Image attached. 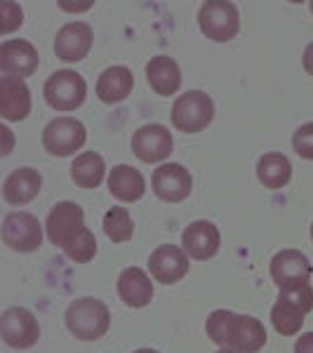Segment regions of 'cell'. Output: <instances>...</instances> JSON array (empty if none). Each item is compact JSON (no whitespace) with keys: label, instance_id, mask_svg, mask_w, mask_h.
Listing matches in <instances>:
<instances>
[{"label":"cell","instance_id":"1","mask_svg":"<svg viewBox=\"0 0 313 353\" xmlns=\"http://www.w3.org/2000/svg\"><path fill=\"white\" fill-rule=\"evenodd\" d=\"M64 318H66L68 332L81 341L101 339L111 327L109 306L94 297H81V299L71 301Z\"/></svg>","mask_w":313,"mask_h":353},{"label":"cell","instance_id":"2","mask_svg":"<svg viewBox=\"0 0 313 353\" xmlns=\"http://www.w3.org/2000/svg\"><path fill=\"white\" fill-rule=\"evenodd\" d=\"M214 118V101L203 90H189L177 97L172 106V125L186 134H196L208 130Z\"/></svg>","mask_w":313,"mask_h":353},{"label":"cell","instance_id":"3","mask_svg":"<svg viewBox=\"0 0 313 353\" xmlns=\"http://www.w3.org/2000/svg\"><path fill=\"white\" fill-rule=\"evenodd\" d=\"M198 26L210 41L229 43L238 36L241 28V14L233 3L226 0H208L198 10Z\"/></svg>","mask_w":313,"mask_h":353},{"label":"cell","instance_id":"4","mask_svg":"<svg viewBox=\"0 0 313 353\" xmlns=\"http://www.w3.org/2000/svg\"><path fill=\"white\" fill-rule=\"evenodd\" d=\"M88 139V130L85 125L73 116H59L50 121L43 130V146L50 156L66 158L73 156L78 149L85 146Z\"/></svg>","mask_w":313,"mask_h":353},{"label":"cell","instance_id":"5","mask_svg":"<svg viewBox=\"0 0 313 353\" xmlns=\"http://www.w3.org/2000/svg\"><path fill=\"white\" fill-rule=\"evenodd\" d=\"M43 94H45V101H48L54 111H76L85 101L88 85H85L81 73L71 71V68H61V71L52 73V76L45 81Z\"/></svg>","mask_w":313,"mask_h":353},{"label":"cell","instance_id":"6","mask_svg":"<svg viewBox=\"0 0 313 353\" xmlns=\"http://www.w3.org/2000/svg\"><path fill=\"white\" fill-rule=\"evenodd\" d=\"M0 337L12 349H31L36 341L41 339V325H38L36 316L31 311L12 306V309L3 311L0 316Z\"/></svg>","mask_w":313,"mask_h":353},{"label":"cell","instance_id":"7","mask_svg":"<svg viewBox=\"0 0 313 353\" xmlns=\"http://www.w3.org/2000/svg\"><path fill=\"white\" fill-rule=\"evenodd\" d=\"M3 243L14 252H33L43 245V224L31 212H10L3 219Z\"/></svg>","mask_w":313,"mask_h":353},{"label":"cell","instance_id":"8","mask_svg":"<svg viewBox=\"0 0 313 353\" xmlns=\"http://www.w3.org/2000/svg\"><path fill=\"white\" fill-rule=\"evenodd\" d=\"M85 229V212L78 203L64 201L57 203L48 214L45 221V233L57 248H64L66 243H71Z\"/></svg>","mask_w":313,"mask_h":353},{"label":"cell","instance_id":"9","mask_svg":"<svg viewBox=\"0 0 313 353\" xmlns=\"http://www.w3.org/2000/svg\"><path fill=\"white\" fill-rule=\"evenodd\" d=\"M132 153L144 163H161L174 151V139L165 125H141L132 134Z\"/></svg>","mask_w":313,"mask_h":353},{"label":"cell","instance_id":"10","mask_svg":"<svg viewBox=\"0 0 313 353\" xmlns=\"http://www.w3.org/2000/svg\"><path fill=\"white\" fill-rule=\"evenodd\" d=\"M311 271L313 269L309 257L299 250H281L271 259V278L278 290H292L304 285V283H309Z\"/></svg>","mask_w":313,"mask_h":353},{"label":"cell","instance_id":"11","mask_svg":"<svg viewBox=\"0 0 313 353\" xmlns=\"http://www.w3.org/2000/svg\"><path fill=\"white\" fill-rule=\"evenodd\" d=\"M153 193L165 203H181L191 196L193 176L184 165L179 163H163L153 172Z\"/></svg>","mask_w":313,"mask_h":353},{"label":"cell","instance_id":"12","mask_svg":"<svg viewBox=\"0 0 313 353\" xmlns=\"http://www.w3.org/2000/svg\"><path fill=\"white\" fill-rule=\"evenodd\" d=\"M191 257L184 252L179 245H161L151 252L149 257V271L153 281L163 283V285H174L191 269Z\"/></svg>","mask_w":313,"mask_h":353},{"label":"cell","instance_id":"13","mask_svg":"<svg viewBox=\"0 0 313 353\" xmlns=\"http://www.w3.org/2000/svg\"><path fill=\"white\" fill-rule=\"evenodd\" d=\"M38 64H41L38 50L28 41L12 38V41L0 43V71H3V76H17L24 81L38 71Z\"/></svg>","mask_w":313,"mask_h":353},{"label":"cell","instance_id":"14","mask_svg":"<svg viewBox=\"0 0 313 353\" xmlns=\"http://www.w3.org/2000/svg\"><path fill=\"white\" fill-rule=\"evenodd\" d=\"M94 36L92 28L85 21H71V24L61 26L59 33L54 38V54L59 57L61 61H68V64H76V61L85 59L92 50Z\"/></svg>","mask_w":313,"mask_h":353},{"label":"cell","instance_id":"15","mask_svg":"<svg viewBox=\"0 0 313 353\" xmlns=\"http://www.w3.org/2000/svg\"><path fill=\"white\" fill-rule=\"evenodd\" d=\"M219 245H221V236L212 221L198 219L186 226L184 233H181V248H184V252L191 259L203 261L214 257L219 252Z\"/></svg>","mask_w":313,"mask_h":353},{"label":"cell","instance_id":"16","mask_svg":"<svg viewBox=\"0 0 313 353\" xmlns=\"http://www.w3.org/2000/svg\"><path fill=\"white\" fill-rule=\"evenodd\" d=\"M31 113V90L17 76H0V116L19 123Z\"/></svg>","mask_w":313,"mask_h":353},{"label":"cell","instance_id":"17","mask_svg":"<svg viewBox=\"0 0 313 353\" xmlns=\"http://www.w3.org/2000/svg\"><path fill=\"white\" fill-rule=\"evenodd\" d=\"M118 297L130 309H144L153 299V281L139 266H128L118 276Z\"/></svg>","mask_w":313,"mask_h":353},{"label":"cell","instance_id":"18","mask_svg":"<svg viewBox=\"0 0 313 353\" xmlns=\"http://www.w3.org/2000/svg\"><path fill=\"white\" fill-rule=\"evenodd\" d=\"M43 176L33 168H19L8 174L3 184V198L10 205H26L41 193Z\"/></svg>","mask_w":313,"mask_h":353},{"label":"cell","instance_id":"19","mask_svg":"<svg viewBox=\"0 0 313 353\" xmlns=\"http://www.w3.org/2000/svg\"><path fill=\"white\" fill-rule=\"evenodd\" d=\"M146 81L151 90L161 97H172L181 88V71L172 57L158 54L146 64Z\"/></svg>","mask_w":313,"mask_h":353},{"label":"cell","instance_id":"20","mask_svg":"<svg viewBox=\"0 0 313 353\" xmlns=\"http://www.w3.org/2000/svg\"><path fill=\"white\" fill-rule=\"evenodd\" d=\"M134 88V76L128 66H109L97 81V97L104 104H121Z\"/></svg>","mask_w":313,"mask_h":353},{"label":"cell","instance_id":"21","mask_svg":"<svg viewBox=\"0 0 313 353\" xmlns=\"http://www.w3.org/2000/svg\"><path fill=\"white\" fill-rule=\"evenodd\" d=\"M109 193L121 203H134L146 193V181L137 168L116 165L109 172Z\"/></svg>","mask_w":313,"mask_h":353},{"label":"cell","instance_id":"22","mask_svg":"<svg viewBox=\"0 0 313 353\" xmlns=\"http://www.w3.org/2000/svg\"><path fill=\"white\" fill-rule=\"evenodd\" d=\"M264 344H266V330L261 325L259 318L238 316L236 325H233L229 349H236L241 353H257L264 349Z\"/></svg>","mask_w":313,"mask_h":353},{"label":"cell","instance_id":"23","mask_svg":"<svg viewBox=\"0 0 313 353\" xmlns=\"http://www.w3.org/2000/svg\"><path fill=\"white\" fill-rule=\"evenodd\" d=\"M257 179L271 191L283 189L292 179V163L287 161V156L278 151L264 153L257 163Z\"/></svg>","mask_w":313,"mask_h":353},{"label":"cell","instance_id":"24","mask_svg":"<svg viewBox=\"0 0 313 353\" xmlns=\"http://www.w3.org/2000/svg\"><path fill=\"white\" fill-rule=\"evenodd\" d=\"M106 165L104 158L94 151H85L73 161L71 165V179L76 181V186L81 189H97L104 181Z\"/></svg>","mask_w":313,"mask_h":353},{"label":"cell","instance_id":"25","mask_svg":"<svg viewBox=\"0 0 313 353\" xmlns=\"http://www.w3.org/2000/svg\"><path fill=\"white\" fill-rule=\"evenodd\" d=\"M304 316L306 313L301 311L297 304L287 301L285 297H278V301L271 309V323H273V327H276V332H281L283 337L299 334L301 327H304Z\"/></svg>","mask_w":313,"mask_h":353},{"label":"cell","instance_id":"26","mask_svg":"<svg viewBox=\"0 0 313 353\" xmlns=\"http://www.w3.org/2000/svg\"><path fill=\"white\" fill-rule=\"evenodd\" d=\"M238 313L226 311V309H217L210 313L208 323H205V332L208 337L219 344L221 349H229L231 346V334H233V325H236Z\"/></svg>","mask_w":313,"mask_h":353},{"label":"cell","instance_id":"27","mask_svg":"<svg viewBox=\"0 0 313 353\" xmlns=\"http://www.w3.org/2000/svg\"><path fill=\"white\" fill-rule=\"evenodd\" d=\"M104 233L113 243H128L134 233V221L130 212L121 205H113L104 217Z\"/></svg>","mask_w":313,"mask_h":353},{"label":"cell","instance_id":"28","mask_svg":"<svg viewBox=\"0 0 313 353\" xmlns=\"http://www.w3.org/2000/svg\"><path fill=\"white\" fill-rule=\"evenodd\" d=\"M61 250H64L66 257L71 261H76V264H88L97 254V238H94V233L85 226V229L78 233L71 243H66Z\"/></svg>","mask_w":313,"mask_h":353},{"label":"cell","instance_id":"29","mask_svg":"<svg viewBox=\"0 0 313 353\" xmlns=\"http://www.w3.org/2000/svg\"><path fill=\"white\" fill-rule=\"evenodd\" d=\"M292 149L304 161H313V123H304L292 134Z\"/></svg>","mask_w":313,"mask_h":353},{"label":"cell","instance_id":"30","mask_svg":"<svg viewBox=\"0 0 313 353\" xmlns=\"http://www.w3.org/2000/svg\"><path fill=\"white\" fill-rule=\"evenodd\" d=\"M21 21H24V12H21L19 5L5 0V3L0 5V33L17 31V28L21 26Z\"/></svg>","mask_w":313,"mask_h":353},{"label":"cell","instance_id":"31","mask_svg":"<svg viewBox=\"0 0 313 353\" xmlns=\"http://www.w3.org/2000/svg\"><path fill=\"white\" fill-rule=\"evenodd\" d=\"M281 297L297 304L304 313H309L313 309V288L309 283H304V285H299V288H292V290H281Z\"/></svg>","mask_w":313,"mask_h":353},{"label":"cell","instance_id":"32","mask_svg":"<svg viewBox=\"0 0 313 353\" xmlns=\"http://www.w3.org/2000/svg\"><path fill=\"white\" fill-rule=\"evenodd\" d=\"M294 353H313V332H304L294 344Z\"/></svg>","mask_w":313,"mask_h":353},{"label":"cell","instance_id":"33","mask_svg":"<svg viewBox=\"0 0 313 353\" xmlns=\"http://www.w3.org/2000/svg\"><path fill=\"white\" fill-rule=\"evenodd\" d=\"M0 132H3V137H5V144H3V151H0V156H10L12 149H14V137H12V132H10L8 125H0Z\"/></svg>","mask_w":313,"mask_h":353},{"label":"cell","instance_id":"34","mask_svg":"<svg viewBox=\"0 0 313 353\" xmlns=\"http://www.w3.org/2000/svg\"><path fill=\"white\" fill-rule=\"evenodd\" d=\"M304 68H306L309 76H313V43L306 48V52H304Z\"/></svg>","mask_w":313,"mask_h":353},{"label":"cell","instance_id":"35","mask_svg":"<svg viewBox=\"0 0 313 353\" xmlns=\"http://www.w3.org/2000/svg\"><path fill=\"white\" fill-rule=\"evenodd\" d=\"M61 8H64V10H76V12H78V10H88V8H92V5H90V3H83V5H68V3H64Z\"/></svg>","mask_w":313,"mask_h":353},{"label":"cell","instance_id":"36","mask_svg":"<svg viewBox=\"0 0 313 353\" xmlns=\"http://www.w3.org/2000/svg\"><path fill=\"white\" fill-rule=\"evenodd\" d=\"M134 353H161V351H156V349H139V351H134Z\"/></svg>","mask_w":313,"mask_h":353},{"label":"cell","instance_id":"37","mask_svg":"<svg viewBox=\"0 0 313 353\" xmlns=\"http://www.w3.org/2000/svg\"><path fill=\"white\" fill-rule=\"evenodd\" d=\"M217 353H241V351H236V349H219Z\"/></svg>","mask_w":313,"mask_h":353},{"label":"cell","instance_id":"38","mask_svg":"<svg viewBox=\"0 0 313 353\" xmlns=\"http://www.w3.org/2000/svg\"><path fill=\"white\" fill-rule=\"evenodd\" d=\"M311 241H313V224H311Z\"/></svg>","mask_w":313,"mask_h":353},{"label":"cell","instance_id":"39","mask_svg":"<svg viewBox=\"0 0 313 353\" xmlns=\"http://www.w3.org/2000/svg\"><path fill=\"white\" fill-rule=\"evenodd\" d=\"M309 8H311V12H313V3H311V5H309Z\"/></svg>","mask_w":313,"mask_h":353}]
</instances>
